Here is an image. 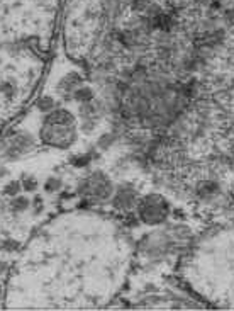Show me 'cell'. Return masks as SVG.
<instances>
[{"label":"cell","mask_w":234,"mask_h":311,"mask_svg":"<svg viewBox=\"0 0 234 311\" xmlns=\"http://www.w3.org/2000/svg\"><path fill=\"white\" fill-rule=\"evenodd\" d=\"M82 83H83L82 75L76 74V72H70V74H67L60 80L58 90L65 92V94H73L78 87H82Z\"/></svg>","instance_id":"52a82bcc"},{"label":"cell","mask_w":234,"mask_h":311,"mask_svg":"<svg viewBox=\"0 0 234 311\" xmlns=\"http://www.w3.org/2000/svg\"><path fill=\"white\" fill-rule=\"evenodd\" d=\"M21 187H22L21 182H17V180H10V182L5 186V189H3V193L7 195H10V197H15V195L21 193Z\"/></svg>","instance_id":"4fadbf2b"},{"label":"cell","mask_w":234,"mask_h":311,"mask_svg":"<svg viewBox=\"0 0 234 311\" xmlns=\"http://www.w3.org/2000/svg\"><path fill=\"white\" fill-rule=\"evenodd\" d=\"M41 138L55 148H70L76 141V119L67 109H53L46 116Z\"/></svg>","instance_id":"7a4b0ae2"},{"label":"cell","mask_w":234,"mask_h":311,"mask_svg":"<svg viewBox=\"0 0 234 311\" xmlns=\"http://www.w3.org/2000/svg\"><path fill=\"white\" fill-rule=\"evenodd\" d=\"M34 147L33 136H29L28 133H17L14 136H10V140L7 141L5 148V158L7 160H15L19 156L26 155L31 148Z\"/></svg>","instance_id":"8992f818"},{"label":"cell","mask_w":234,"mask_h":311,"mask_svg":"<svg viewBox=\"0 0 234 311\" xmlns=\"http://www.w3.org/2000/svg\"><path fill=\"white\" fill-rule=\"evenodd\" d=\"M5 269H7V264H5V262H0V274H2V272L5 271Z\"/></svg>","instance_id":"ac0fdd59"},{"label":"cell","mask_w":234,"mask_h":311,"mask_svg":"<svg viewBox=\"0 0 234 311\" xmlns=\"http://www.w3.org/2000/svg\"><path fill=\"white\" fill-rule=\"evenodd\" d=\"M33 204H34V213H36V214H39L41 211H43V199H41L39 195H37V197L34 199Z\"/></svg>","instance_id":"e0dca14e"},{"label":"cell","mask_w":234,"mask_h":311,"mask_svg":"<svg viewBox=\"0 0 234 311\" xmlns=\"http://www.w3.org/2000/svg\"><path fill=\"white\" fill-rule=\"evenodd\" d=\"M44 187H46L48 193H56V191H60L61 187H63V182H61L58 177H49L48 180H46Z\"/></svg>","instance_id":"5bb4252c"},{"label":"cell","mask_w":234,"mask_h":311,"mask_svg":"<svg viewBox=\"0 0 234 311\" xmlns=\"http://www.w3.org/2000/svg\"><path fill=\"white\" fill-rule=\"evenodd\" d=\"M78 194L92 202H103L112 197L114 186L103 172L95 170L83 177L78 184Z\"/></svg>","instance_id":"3957f363"},{"label":"cell","mask_w":234,"mask_h":311,"mask_svg":"<svg viewBox=\"0 0 234 311\" xmlns=\"http://www.w3.org/2000/svg\"><path fill=\"white\" fill-rule=\"evenodd\" d=\"M136 207L141 221H144L146 225H160L170 214V206H168L167 199L160 194L144 195L139 199Z\"/></svg>","instance_id":"277c9868"},{"label":"cell","mask_w":234,"mask_h":311,"mask_svg":"<svg viewBox=\"0 0 234 311\" xmlns=\"http://www.w3.org/2000/svg\"><path fill=\"white\" fill-rule=\"evenodd\" d=\"M28 207H29V199L22 197V195H15L12 202H10V211H14V213H24Z\"/></svg>","instance_id":"30bf717a"},{"label":"cell","mask_w":234,"mask_h":311,"mask_svg":"<svg viewBox=\"0 0 234 311\" xmlns=\"http://www.w3.org/2000/svg\"><path fill=\"white\" fill-rule=\"evenodd\" d=\"M71 97L75 99L76 102H80V104H85V102H90V101H94L95 99V92L90 89V87H85V85H82V87H78L73 94H71Z\"/></svg>","instance_id":"9c48e42d"},{"label":"cell","mask_w":234,"mask_h":311,"mask_svg":"<svg viewBox=\"0 0 234 311\" xmlns=\"http://www.w3.org/2000/svg\"><path fill=\"white\" fill-rule=\"evenodd\" d=\"M139 202V194L136 193L133 186L122 184L119 186L112 194V206L119 211H129L137 206Z\"/></svg>","instance_id":"5b68a950"},{"label":"cell","mask_w":234,"mask_h":311,"mask_svg":"<svg viewBox=\"0 0 234 311\" xmlns=\"http://www.w3.org/2000/svg\"><path fill=\"white\" fill-rule=\"evenodd\" d=\"M0 296H2V287H0Z\"/></svg>","instance_id":"d6986e66"},{"label":"cell","mask_w":234,"mask_h":311,"mask_svg":"<svg viewBox=\"0 0 234 311\" xmlns=\"http://www.w3.org/2000/svg\"><path fill=\"white\" fill-rule=\"evenodd\" d=\"M60 0H0V107L28 101L48 63Z\"/></svg>","instance_id":"6da1fadb"},{"label":"cell","mask_w":234,"mask_h":311,"mask_svg":"<svg viewBox=\"0 0 234 311\" xmlns=\"http://www.w3.org/2000/svg\"><path fill=\"white\" fill-rule=\"evenodd\" d=\"M90 160H92L90 153H83V155L73 156V158H71V163H73L75 167H85V165L90 163Z\"/></svg>","instance_id":"9a60e30c"},{"label":"cell","mask_w":234,"mask_h":311,"mask_svg":"<svg viewBox=\"0 0 234 311\" xmlns=\"http://www.w3.org/2000/svg\"><path fill=\"white\" fill-rule=\"evenodd\" d=\"M21 184H22V189L28 191V193H33V191L37 189V180H36V177H26V179H22Z\"/></svg>","instance_id":"2e32d148"},{"label":"cell","mask_w":234,"mask_h":311,"mask_svg":"<svg viewBox=\"0 0 234 311\" xmlns=\"http://www.w3.org/2000/svg\"><path fill=\"white\" fill-rule=\"evenodd\" d=\"M116 138L117 136H116V134H112V133L102 134L100 140H99V147H100V150H109L114 143H116Z\"/></svg>","instance_id":"7c38bea8"},{"label":"cell","mask_w":234,"mask_h":311,"mask_svg":"<svg viewBox=\"0 0 234 311\" xmlns=\"http://www.w3.org/2000/svg\"><path fill=\"white\" fill-rule=\"evenodd\" d=\"M36 107L39 111H43V113H49V111H53L56 107V102L53 97H49V95H44V97H39L36 102Z\"/></svg>","instance_id":"8fae6325"},{"label":"cell","mask_w":234,"mask_h":311,"mask_svg":"<svg viewBox=\"0 0 234 311\" xmlns=\"http://www.w3.org/2000/svg\"><path fill=\"white\" fill-rule=\"evenodd\" d=\"M197 193L202 199H212L219 194V184L216 180H202L197 186Z\"/></svg>","instance_id":"ba28073f"}]
</instances>
